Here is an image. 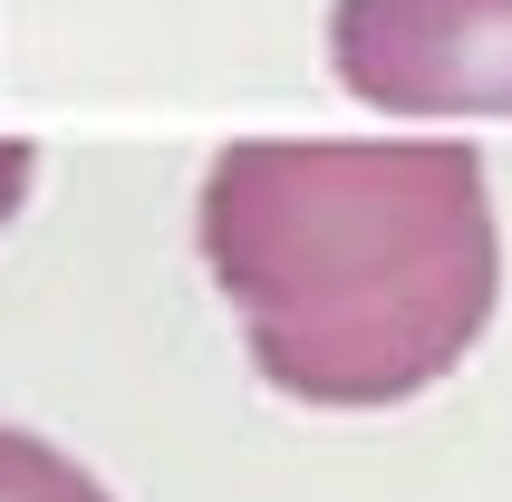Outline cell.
I'll use <instances>...</instances> for the list:
<instances>
[{"label":"cell","mask_w":512,"mask_h":502,"mask_svg":"<svg viewBox=\"0 0 512 502\" xmlns=\"http://www.w3.org/2000/svg\"><path fill=\"white\" fill-rule=\"evenodd\" d=\"M0 502H107V483L78 474L58 445L20 435V425H0Z\"/></svg>","instance_id":"3"},{"label":"cell","mask_w":512,"mask_h":502,"mask_svg":"<svg viewBox=\"0 0 512 502\" xmlns=\"http://www.w3.org/2000/svg\"><path fill=\"white\" fill-rule=\"evenodd\" d=\"M203 261L252 367L300 406H397L435 387L503 300L474 145L242 136L203 174Z\"/></svg>","instance_id":"1"},{"label":"cell","mask_w":512,"mask_h":502,"mask_svg":"<svg viewBox=\"0 0 512 502\" xmlns=\"http://www.w3.org/2000/svg\"><path fill=\"white\" fill-rule=\"evenodd\" d=\"M20 194H29V145H10V136H0V223L20 213Z\"/></svg>","instance_id":"4"},{"label":"cell","mask_w":512,"mask_h":502,"mask_svg":"<svg viewBox=\"0 0 512 502\" xmlns=\"http://www.w3.org/2000/svg\"><path fill=\"white\" fill-rule=\"evenodd\" d=\"M329 78L387 116H512V0H339Z\"/></svg>","instance_id":"2"}]
</instances>
